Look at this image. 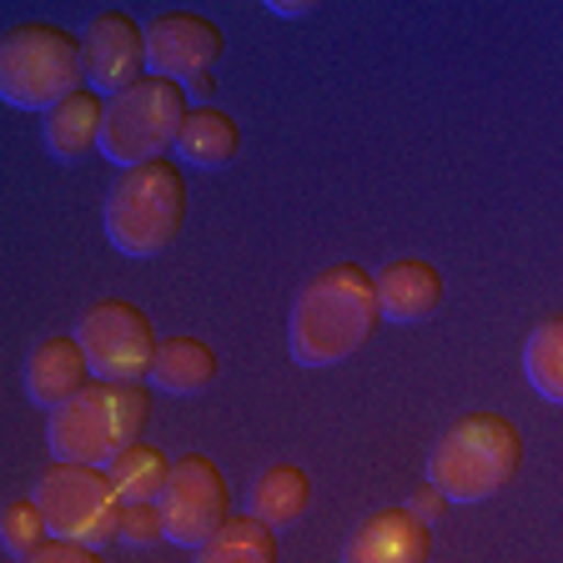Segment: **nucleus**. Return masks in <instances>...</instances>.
<instances>
[{
    "label": "nucleus",
    "mask_w": 563,
    "mask_h": 563,
    "mask_svg": "<svg viewBox=\"0 0 563 563\" xmlns=\"http://www.w3.org/2000/svg\"><path fill=\"white\" fill-rule=\"evenodd\" d=\"M383 328L377 272L363 262H328L297 287L287 317V352L297 367H338L373 342Z\"/></svg>",
    "instance_id": "1"
},
{
    "label": "nucleus",
    "mask_w": 563,
    "mask_h": 563,
    "mask_svg": "<svg viewBox=\"0 0 563 563\" xmlns=\"http://www.w3.org/2000/svg\"><path fill=\"white\" fill-rule=\"evenodd\" d=\"M523 433L504 412H463L428 448V483L443 488L448 504H488L518 478Z\"/></svg>",
    "instance_id": "2"
},
{
    "label": "nucleus",
    "mask_w": 563,
    "mask_h": 563,
    "mask_svg": "<svg viewBox=\"0 0 563 563\" xmlns=\"http://www.w3.org/2000/svg\"><path fill=\"white\" fill-rule=\"evenodd\" d=\"M187 207H191L187 176H181V166L172 156L131 166L106 191V207H101L106 242L131 262L162 257L166 246L181 236V227H187Z\"/></svg>",
    "instance_id": "3"
},
{
    "label": "nucleus",
    "mask_w": 563,
    "mask_h": 563,
    "mask_svg": "<svg viewBox=\"0 0 563 563\" xmlns=\"http://www.w3.org/2000/svg\"><path fill=\"white\" fill-rule=\"evenodd\" d=\"M152 418V393L141 383H106L96 377L86 393L60 402L46 418V438L56 463H86L106 468L121 448L141 443V428Z\"/></svg>",
    "instance_id": "4"
},
{
    "label": "nucleus",
    "mask_w": 563,
    "mask_h": 563,
    "mask_svg": "<svg viewBox=\"0 0 563 563\" xmlns=\"http://www.w3.org/2000/svg\"><path fill=\"white\" fill-rule=\"evenodd\" d=\"M86 86L81 35L56 21H21L0 35V96L15 111H56Z\"/></svg>",
    "instance_id": "5"
},
{
    "label": "nucleus",
    "mask_w": 563,
    "mask_h": 563,
    "mask_svg": "<svg viewBox=\"0 0 563 563\" xmlns=\"http://www.w3.org/2000/svg\"><path fill=\"white\" fill-rule=\"evenodd\" d=\"M191 106L187 86L166 81V76H146V81L126 86L121 96H106V126H101V156L121 172L146 162H166L181 141Z\"/></svg>",
    "instance_id": "6"
},
{
    "label": "nucleus",
    "mask_w": 563,
    "mask_h": 563,
    "mask_svg": "<svg viewBox=\"0 0 563 563\" xmlns=\"http://www.w3.org/2000/svg\"><path fill=\"white\" fill-rule=\"evenodd\" d=\"M31 498L41 504L51 533L70 543H91V549H106V543H121V504L117 483L106 478V468H86V463H51L41 478H35Z\"/></svg>",
    "instance_id": "7"
},
{
    "label": "nucleus",
    "mask_w": 563,
    "mask_h": 563,
    "mask_svg": "<svg viewBox=\"0 0 563 563\" xmlns=\"http://www.w3.org/2000/svg\"><path fill=\"white\" fill-rule=\"evenodd\" d=\"M76 338H81L86 357H91V373L106 377V383H141L152 377L156 363V338L152 317L141 312L126 297H101L91 302L81 317H76Z\"/></svg>",
    "instance_id": "8"
},
{
    "label": "nucleus",
    "mask_w": 563,
    "mask_h": 563,
    "mask_svg": "<svg viewBox=\"0 0 563 563\" xmlns=\"http://www.w3.org/2000/svg\"><path fill=\"white\" fill-rule=\"evenodd\" d=\"M162 514H166V543H181L191 553L222 533L227 518H232V483L217 468V457L207 453L176 457L162 493Z\"/></svg>",
    "instance_id": "9"
},
{
    "label": "nucleus",
    "mask_w": 563,
    "mask_h": 563,
    "mask_svg": "<svg viewBox=\"0 0 563 563\" xmlns=\"http://www.w3.org/2000/svg\"><path fill=\"white\" fill-rule=\"evenodd\" d=\"M81 60H86V86L101 96H121L126 86L152 76V51H146V25L131 11L106 5L86 21L81 31Z\"/></svg>",
    "instance_id": "10"
},
{
    "label": "nucleus",
    "mask_w": 563,
    "mask_h": 563,
    "mask_svg": "<svg viewBox=\"0 0 563 563\" xmlns=\"http://www.w3.org/2000/svg\"><path fill=\"white\" fill-rule=\"evenodd\" d=\"M146 51H152V76H166L176 86H197L211 76V66L227 56V35L211 15L197 11H162L146 21Z\"/></svg>",
    "instance_id": "11"
},
{
    "label": "nucleus",
    "mask_w": 563,
    "mask_h": 563,
    "mask_svg": "<svg viewBox=\"0 0 563 563\" xmlns=\"http://www.w3.org/2000/svg\"><path fill=\"white\" fill-rule=\"evenodd\" d=\"M433 523H422L408 504L373 508L342 543V563H428Z\"/></svg>",
    "instance_id": "12"
},
{
    "label": "nucleus",
    "mask_w": 563,
    "mask_h": 563,
    "mask_svg": "<svg viewBox=\"0 0 563 563\" xmlns=\"http://www.w3.org/2000/svg\"><path fill=\"white\" fill-rule=\"evenodd\" d=\"M25 393H31L35 408L56 412L60 402H70L76 393H86V387L96 383L91 377V357H86L81 338L76 332H56V338H41L31 347V357H25Z\"/></svg>",
    "instance_id": "13"
},
{
    "label": "nucleus",
    "mask_w": 563,
    "mask_h": 563,
    "mask_svg": "<svg viewBox=\"0 0 563 563\" xmlns=\"http://www.w3.org/2000/svg\"><path fill=\"white\" fill-rule=\"evenodd\" d=\"M377 302H383V322H422L443 307V272L422 257H398L377 272Z\"/></svg>",
    "instance_id": "14"
},
{
    "label": "nucleus",
    "mask_w": 563,
    "mask_h": 563,
    "mask_svg": "<svg viewBox=\"0 0 563 563\" xmlns=\"http://www.w3.org/2000/svg\"><path fill=\"white\" fill-rule=\"evenodd\" d=\"M101 126H106V96L81 86L76 96L46 111V126H41V141L46 152L56 156L60 166H76L86 152H101Z\"/></svg>",
    "instance_id": "15"
},
{
    "label": "nucleus",
    "mask_w": 563,
    "mask_h": 563,
    "mask_svg": "<svg viewBox=\"0 0 563 563\" xmlns=\"http://www.w3.org/2000/svg\"><path fill=\"white\" fill-rule=\"evenodd\" d=\"M176 156L187 166H201V172H227L242 156V126L222 106H191L181 141H176Z\"/></svg>",
    "instance_id": "16"
},
{
    "label": "nucleus",
    "mask_w": 563,
    "mask_h": 563,
    "mask_svg": "<svg viewBox=\"0 0 563 563\" xmlns=\"http://www.w3.org/2000/svg\"><path fill=\"white\" fill-rule=\"evenodd\" d=\"M312 508V478L297 463H272L257 473V483L246 488V514H257L272 528H292Z\"/></svg>",
    "instance_id": "17"
},
{
    "label": "nucleus",
    "mask_w": 563,
    "mask_h": 563,
    "mask_svg": "<svg viewBox=\"0 0 563 563\" xmlns=\"http://www.w3.org/2000/svg\"><path fill=\"white\" fill-rule=\"evenodd\" d=\"M217 352L207 347L201 338H162L156 347V363H152V383L172 398H191L201 387L217 383Z\"/></svg>",
    "instance_id": "18"
},
{
    "label": "nucleus",
    "mask_w": 563,
    "mask_h": 563,
    "mask_svg": "<svg viewBox=\"0 0 563 563\" xmlns=\"http://www.w3.org/2000/svg\"><path fill=\"white\" fill-rule=\"evenodd\" d=\"M191 563H277V528L257 514H232L217 539H207Z\"/></svg>",
    "instance_id": "19"
},
{
    "label": "nucleus",
    "mask_w": 563,
    "mask_h": 563,
    "mask_svg": "<svg viewBox=\"0 0 563 563\" xmlns=\"http://www.w3.org/2000/svg\"><path fill=\"white\" fill-rule=\"evenodd\" d=\"M106 478L117 483L121 504H162L166 478H172V463H166L162 448L131 443V448H121V453L106 463Z\"/></svg>",
    "instance_id": "20"
},
{
    "label": "nucleus",
    "mask_w": 563,
    "mask_h": 563,
    "mask_svg": "<svg viewBox=\"0 0 563 563\" xmlns=\"http://www.w3.org/2000/svg\"><path fill=\"white\" fill-rule=\"evenodd\" d=\"M523 377L543 402L563 408V312L543 317L523 338Z\"/></svg>",
    "instance_id": "21"
},
{
    "label": "nucleus",
    "mask_w": 563,
    "mask_h": 563,
    "mask_svg": "<svg viewBox=\"0 0 563 563\" xmlns=\"http://www.w3.org/2000/svg\"><path fill=\"white\" fill-rule=\"evenodd\" d=\"M51 539H56V533H51V523L35 498H11V504H5V514H0V543H5V553H11L15 563L31 559L35 549H46Z\"/></svg>",
    "instance_id": "22"
},
{
    "label": "nucleus",
    "mask_w": 563,
    "mask_h": 563,
    "mask_svg": "<svg viewBox=\"0 0 563 563\" xmlns=\"http://www.w3.org/2000/svg\"><path fill=\"white\" fill-rule=\"evenodd\" d=\"M162 539H166L162 504H126V514H121V543L126 549H152Z\"/></svg>",
    "instance_id": "23"
},
{
    "label": "nucleus",
    "mask_w": 563,
    "mask_h": 563,
    "mask_svg": "<svg viewBox=\"0 0 563 563\" xmlns=\"http://www.w3.org/2000/svg\"><path fill=\"white\" fill-rule=\"evenodd\" d=\"M21 563H106L101 549H91V543H70V539H51L46 549H35L31 559Z\"/></svg>",
    "instance_id": "24"
},
{
    "label": "nucleus",
    "mask_w": 563,
    "mask_h": 563,
    "mask_svg": "<svg viewBox=\"0 0 563 563\" xmlns=\"http://www.w3.org/2000/svg\"><path fill=\"white\" fill-rule=\"evenodd\" d=\"M408 508L422 518V523H438V518L448 514V498H443V488L422 483V488H412V493H408Z\"/></svg>",
    "instance_id": "25"
},
{
    "label": "nucleus",
    "mask_w": 563,
    "mask_h": 563,
    "mask_svg": "<svg viewBox=\"0 0 563 563\" xmlns=\"http://www.w3.org/2000/svg\"><path fill=\"white\" fill-rule=\"evenodd\" d=\"M272 15H312V0H267Z\"/></svg>",
    "instance_id": "26"
}]
</instances>
